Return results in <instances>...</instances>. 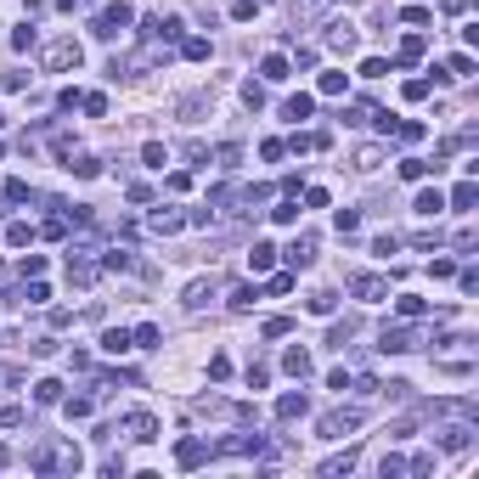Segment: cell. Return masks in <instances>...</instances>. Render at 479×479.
<instances>
[{
    "mask_svg": "<svg viewBox=\"0 0 479 479\" xmlns=\"http://www.w3.org/2000/svg\"><path fill=\"white\" fill-rule=\"evenodd\" d=\"M28 468L34 474H80V451L74 446H34L28 451Z\"/></svg>",
    "mask_w": 479,
    "mask_h": 479,
    "instance_id": "6da1fadb",
    "label": "cell"
},
{
    "mask_svg": "<svg viewBox=\"0 0 479 479\" xmlns=\"http://www.w3.org/2000/svg\"><path fill=\"white\" fill-rule=\"evenodd\" d=\"M80 63H85L80 40H51V45H45V68H51V74H68V68H80Z\"/></svg>",
    "mask_w": 479,
    "mask_h": 479,
    "instance_id": "7a4b0ae2",
    "label": "cell"
},
{
    "mask_svg": "<svg viewBox=\"0 0 479 479\" xmlns=\"http://www.w3.org/2000/svg\"><path fill=\"white\" fill-rule=\"evenodd\" d=\"M350 294H355L361 305H378V299H389V282L372 276V271H355V276H350Z\"/></svg>",
    "mask_w": 479,
    "mask_h": 479,
    "instance_id": "3957f363",
    "label": "cell"
},
{
    "mask_svg": "<svg viewBox=\"0 0 479 479\" xmlns=\"http://www.w3.org/2000/svg\"><path fill=\"white\" fill-rule=\"evenodd\" d=\"M350 429H361V406H344V411H327V417H321V434H327V440H344Z\"/></svg>",
    "mask_w": 479,
    "mask_h": 479,
    "instance_id": "277c9868",
    "label": "cell"
},
{
    "mask_svg": "<svg viewBox=\"0 0 479 479\" xmlns=\"http://www.w3.org/2000/svg\"><path fill=\"white\" fill-rule=\"evenodd\" d=\"M215 294H220V282H215V276H198V282H186V294H181V305H186V311H203V305H209Z\"/></svg>",
    "mask_w": 479,
    "mask_h": 479,
    "instance_id": "5b68a950",
    "label": "cell"
},
{
    "mask_svg": "<svg viewBox=\"0 0 479 479\" xmlns=\"http://www.w3.org/2000/svg\"><path fill=\"white\" fill-rule=\"evenodd\" d=\"M119 28H130V6H124V0H119V6H107V11H102V23H96V34H102V40H113V34H119Z\"/></svg>",
    "mask_w": 479,
    "mask_h": 479,
    "instance_id": "8992f818",
    "label": "cell"
},
{
    "mask_svg": "<svg viewBox=\"0 0 479 479\" xmlns=\"http://www.w3.org/2000/svg\"><path fill=\"white\" fill-rule=\"evenodd\" d=\"M378 350L406 355V350H417V333H411V327H384V344H378Z\"/></svg>",
    "mask_w": 479,
    "mask_h": 479,
    "instance_id": "52a82bcc",
    "label": "cell"
},
{
    "mask_svg": "<svg viewBox=\"0 0 479 479\" xmlns=\"http://www.w3.org/2000/svg\"><path fill=\"white\" fill-rule=\"evenodd\" d=\"M440 446H446V451H468V446H474L468 417H463V423H451V429H440Z\"/></svg>",
    "mask_w": 479,
    "mask_h": 479,
    "instance_id": "ba28073f",
    "label": "cell"
},
{
    "mask_svg": "<svg viewBox=\"0 0 479 479\" xmlns=\"http://www.w3.org/2000/svg\"><path fill=\"white\" fill-rule=\"evenodd\" d=\"M305 411H311V400H305V389H288V395L276 400V417H282V423H294V417H305Z\"/></svg>",
    "mask_w": 479,
    "mask_h": 479,
    "instance_id": "9c48e42d",
    "label": "cell"
},
{
    "mask_svg": "<svg viewBox=\"0 0 479 479\" xmlns=\"http://www.w3.org/2000/svg\"><path fill=\"white\" fill-rule=\"evenodd\" d=\"M327 45H333V51H355V28H350L344 17H333V23H327Z\"/></svg>",
    "mask_w": 479,
    "mask_h": 479,
    "instance_id": "30bf717a",
    "label": "cell"
},
{
    "mask_svg": "<svg viewBox=\"0 0 479 479\" xmlns=\"http://www.w3.org/2000/svg\"><path fill=\"white\" fill-rule=\"evenodd\" d=\"M124 423H130V440H158V417L153 411H130Z\"/></svg>",
    "mask_w": 479,
    "mask_h": 479,
    "instance_id": "8fae6325",
    "label": "cell"
},
{
    "mask_svg": "<svg viewBox=\"0 0 479 479\" xmlns=\"http://www.w3.org/2000/svg\"><path fill=\"white\" fill-rule=\"evenodd\" d=\"M311 259H316V237H294V242H288V265H294V271L311 265Z\"/></svg>",
    "mask_w": 479,
    "mask_h": 479,
    "instance_id": "7c38bea8",
    "label": "cell"
},
{
    "mask_svg": "<svg viewBox=\"0 0 479 479\" xmlns=\"http://www.w3.org/2000/svg\"><path fill=\"white\" fill-rule=\"evenodd\" d=\"M181 57H186V63H209V40H203V34H186V40H181Z\"/></svg>",
    "mask_w": 479,
    "mask_h": 479,
    "instance_id": "4fadbf2b",
    "label": "cell"
},
{
    "mask_svg": "<svg viewBox=\"0 0 479 479\" xmlns=\"http://www.w3.org/2000/svg\"><path fill=\"white\" fill-rule=\"evenodd\" d=\"M102 350H107V355H124V350H136V344H130L124 327H107V333H102Z\"/></svg>",
    "mask_w": 479,
    "mask_h": 479,
    "instance_id": "5bb4252c",
    "label": "cell"
},
{
    "mask_svg": "<svg viewBox=\"0 0 479 479\" xmlns=\"http://www.w3.org/2000/svg\"><path fill=\"white\" fill-rule=\"evenodd\" d=\"M203 451H209L203 440H181V451H175V463H181V468H198V463H203Z\"/></svg>",
    "mask_w": 479,
    "mask_h": 479,
    "instance_id": "9a60e30c",
    "label": "cell"
},
{
    "mask_svg": "<svg viewBox=\"0 0 479 479\" xmlns=\"http://www.w3.org/2000/svg\"><path fill=\"white\" fill-rule=\"evenodd\" d=\"M440 209H446V192H440V186L417 192V215H440Z\"/></svg>",
    "mask_w": 479,
    "mask_h": 479,
    "instance_id": "2e32d148",
    "label": "cell"
},
{
    "mask_svg": "<svg viewBox=\"0 0 479 479\" xmlns=\"http://www.w3.org/2000/svg\"><path fill=\"white\" fill-rule=\"evenodd\" d=\"M130 265H136L130 248H107V254H102V271H130Z\"/></svg>",
    "mask_w": 479,
    "mask_h": 479,
    "instance_id": "e0dca14e",
    "label": "cell"
},
{
    "mask_svg": "<svg viewBox=\"0 0 479 479\" xmlns=\"http://www.w3.org/2000/svg\"><path fill=\"white\" fill-rule=\"evenodd\" d=\"M158 327H153V321H141V327H136V333H130V344H136V350H158Z\"/></svg>",
    "mask_w": 479,
    "mask_h": 479,
    "instance_id": "ac0fdd59",
    "label": "cell"
},
{
    "mask_svg": "<svg viewBox=\"0 0 479 479\" xmlns=\"http://www.w3.org/2000/svg\"><path fill=\"white\" fill-rule=\"evenodd\" d=\"M259 80L282 85V80H288V57H265V63H259Z\"/></svg>",
    "mask_w": 479,
    "mask_h": 479,
    "instance_id": "d6986e66",
    "label": "cell"
},
{
    "mask_svg": "<svg viewBox=\"0 0 479 479\" xmlns=\"http://www.w3.org/2000/svg\"><path fill=\"white\" fill-rule=\"evenodd\" d=\"M474 203H479V186H474V181H463V186L451 192V209H463V215H468Z\"/></svg>",
    "mask_w": 479,
    "mask_h": 479,
    "instance_id": "ffe728a7",
    "label": "cell"
},
{
    "mask_svg": "<svg viewBox=\"0 0 479 479\" xmlns=\"http://www.w3.org/2000/svg\"><path fill=\"white\" fill-rule=\"evenodd\" d=\"M378 163H384V147H355V169H361V175H372Z\"/></svg>",
    "mask_w": 479,
    "mask_h": 479,
    "instance_id": "44dd1931",
    "label": "cell"
},
{
    "mask_svg": "<svg viewBox=\"0 0 479 479\" xmlns=\"http://www.w3.org/2000/svg\"><path fill=\"white\" fill-rule=\"evenodd\" d=\"M34 400H40V406H57V400H63V384H57V378H40V384H34Z\"/></svg>",
    "mask_w": 479,
    "mask_h": 479,
    "instance_id": "7402d4cb",
    "label": "cell"
},
{
    "mask_svg": "<svg viewBox=\"0 0 479 479\" xmlns=\"http://www.w3.org/2000/svg\"><path fill=\"white\" fill-rule=\"evenodd\" d=\"M311 107H316L311 96H288V102H282V119H311Z\"/></svg>",
    "mask_w": 479,
    "mask_h": 479,
    "instance_id": "603a6c76",
    "label": "cell"
},
{
    "mask_svg": "<svg viewBox=\"0 0 479 479\" xmlns=\"http://www.w3.org/2000/svg\"><path fill=\"white\" fill-rule=\"evenodd\" d=\"M248 265H254V271H271V265H276V248H271V242H254Z\"/></svg>",
    "mask_w": 479,
    "mask_h": 479,
    "instance_id": "cb8c5ba5",
    "label": "cell"
},
{
    "mask_svg": "<svg viewBox=\"0 0 479 479\" xmlns=\"http://www.w3.org/2000/svg\"><path fill=\"white\" fill-rule=\"evenodd\" d=\"M282 367H288L294 378H311V355H305V350H288V355H282Z\"/></svg>",
    "mask_w": 479,
    "mask_h": 479,
    "instance_id": "d4e9b609",
    "label": "cell"
},
{
    "mask_svg": "<svg viewBox=\"0 0 479 479\" xmlns=\"http://www.w3.org/2000/svg\"><path fill=\"white\" fill-rule=\"evenodd\" d=\"M350 468H355V451H344V457H327V463H321V474H327V479L350 474Z\"/></svg>",
    "mask_w": 479,
    "mask_h": 479,
    "instance_id": "484cf974",
    "label": "cell"
},
{
    "mask_svg": "<svg viewBox=\"0 0 479 479\" xmlns=\"http://www.w3.org/2000/svg\"><path fill=\"white\" fill-rule=\"evenodd\" d=\"M186 226V215H175V209H158L153 215V232H181Z\"/></svg>",
    "mask_w": 479,
    "mask_h": 479,
    "instance_id": "4316f807",
    "label": "cell"
},
{
    "mask_svg": "<svg viewBox=\"0 0 479 479\" xmlns=\"http://www.w3.org/2000/svg\"><path fill=\"white\" fill-rule=\"evenodd\" d=\"M395 311H400V316H406V321H417V316H423V311H429V305H423L417 294H400V299H395Z\"/></svg>",
    "mask_w": 479,
    "mask_h": 479,
    "instance_id": "83f0119b",
    "label": "cell"
},
{
    "mask_svg": "<svg viewBox=\"0 0 479 479\" xmlns=\"http://www.w3.org/2000/svg\"><path fill=\"white\" fill-rule=\"evenodd\" d=\"M141 163H153V169H163V163H169V153H163V141H147V147H141Z\"/></svg>",
    "mask_w": 479,
    "mask_h": 479,
    "instance_id": "f1b7e54d",
    "label": "cell"
},
{
    "mask_svg": "<svg viewBox=\"0 0 479 479\" xmlns=\"http://www.w3.org/2000/svg\"><path fill=\"white\" fill-rule=\"evenodd\" d=\"M333 311H338L333 294H311V316H333Z\"/></svg>",
    "mask_w": 479,
    "mask_h": 479,
    "instance_id": "f546056e",
    "label": "cell"
},
{
    "mask_svg": "<svg viewBox=\"0 0 479 479\" xmlns=\"http://www.w3.org/2000/svg\"><path fill=\"white\" fill-rule=\"evenodd\" d=\"M333 226H338V232H344V237H350V232H355V226H361V215H355V209H338V215H333Z\"/></svg>",
    "mask_w": 479,
    "mask_h": 479,
    "instance_id": "4dcf8cb0",
    "label": "cell"
},
{
    "mask_svg": "<svg viewBox=\"0 0 479 479\" xmlns=\"http://www.w3.org/2000/svg\"><path fill=\"white\" fill-rule=\"evenodd\" d=\"M80 107L90 113V119H102V113H107V96H96V90H90V96H80Z\"/></svg>",
    "mask_w": 479,
    "mask_h": 479,
    "instance_id": "1f68e13d",
    "label": "cell"
},
{
    "mask_svg": "<svg viewBox=\"0 0 479 479\" xmlns=\"http://www.w3.org/2000/svg\"><path fill=\"white\" fill-rule=\"evenodd\" d=\"M423 175H429V163H423V158H406V163H400V181H423Z\"/></svg>",
    "mask_w": 479,
    "mask_h": 479,
    "instance_id": "d6a6232c",
    "label": "cell"
},
{
    "mask_svg": "<svg viewBox=\"0 0 479 479\" xmlns=\"http://www.w3.org/2000/svg\"><path fill=\"white\" fill-rule=\"evenodd\" d=\"M378 74H389V63H384V57H367V63H361V80H378Z\"/></svg>",
    "mask_w": 479,
    "mask_h": 479,
    "instance_id": "836d02e7",
    "label": "cell"
},
{
    "mask_svg": "<svg viewBox=\"0 0 479 479\" xmlns=\"http://www.w3.org/2000/svg\"><path fill=\"white\" fill-rule=\"evenodd\" d=\"M0 429H23V406H0Z\"/></svg>",
    "mask_w": 479,
    "mask_h": 479,
    "instance_id": "e575fe53",
    "label": "cell"
},
{
    "mask_svg": "<svg viewBox=\"0 0 479 479\" xmlns=\"http://www.w3.org/2000/svg\"><path fill=\"white\" fill-rule=\"evenodd\" d=\"M338 90H344V74H338V68H333V74H321V96H338Z\"/></svg>",
    "mask_w": 479,
    "mask_h": 479,
    "instance_id": "d590c367",
    "label": "cell"
},
{
    "mask_svg": "<svg viewBox=\"0 0 479 479\" xmlns=\"http://www.w3.org/2000/svg\"><path fill=\"white\" fill-rule=\"evenodd\" d=\"M63 411H68V417H90V400L74 395V400H63Z\"/></svg>",
    "mask_w": 479,
    "mask_h": 479,
    "instance_id": "8d00e7d4",
    "label": "cell"
},
{
    "mask_svg": "<svg viewBox=\"0 0 479 479\" xmlns=\"http://www.w3.org/2000/svg\"><path fill=\"white\" fill-rule=\"evenodd\" d=\"M11 45H17V51H28V45H34V28H28V23H23V28H11Z\"/></svg>",
    "mask_w": 479,
    "mask_h": 479,
    "instance_id": "74e56055",
    "label": "cell"
},
{
    "mask_svg": "<svg viewBox=\"0 0 479 479\" xmlns=\"http://www.w3.org/2000/svg\"><path fill=\"white\" fill-rule=\"evenodd\" d=\"M6 203H28V186L23 181H6Z\"/></svg>",
    "mask_w": 479,
    "mask_h": 479,
    "instance_id": "f35d334b",
    "label": "cell"
},
{
    "mask_svg": "<svg viewBox=\"0 0 479 479\" xmlns=\"http://www.w3.org/2000/svg\"><path fill=\"white\" fill-rule=\"evenodd\" d=\"M271 220H282V226H294V220H299V209H294V203H276V209H271Z\"/></svg>",
    "mask_w": 479,
    "mask_h": 479,
    "instance_id": "ab89813d",
    "label": "cell"
},
{
    "mask_svg": "<svg viewBox=\"0 0 479 479\" xmlns=\"http://www.w3.org/2000/svg\"><path fill=\"white\" fill-rule=\"evenodd\" d=\"M242 102H248V107H265V90H259V85L248 80V85H242Z\"/></svg>",
    "mask_w": 479,
    "mask_h": 479,
    "instance_id": "60d3db41",
    "label": "cell"
},
{
    "mask_svg": "<svg viewBox=\"0 0 479 479\" xmlns=\"http://www.w3.org/2000/svg\"><path fill=\"white\" fill-rule=\"evenodd\" d=\"M254 299H259V294H254V288H237V294H232V311H248V305H254Z\"/></svg>",
    "mask_w": 479,
    "mask_h": 479,
    "instance_id": "b9f144b4",
    "label": "cell"
},
{
    "mask_svg": "<svg viewBox=\"0 0 479 479\" xmlns=\"http://www.w3.org/2000/svg\"><path fill=\"white\" fill-rule=\"evenodd\" d=\"M378 474L395 479V474H406V463H400V457H384V463H378Z\"/></svg>",
    "mask_w": 479,
    "mask_h": 479,
    "instance_id": "7bdbcfd3",
    "label": "cell"
},
{
    "mask_svg": "<svg viewBox=\"0 0 479 479\" xmlns=\"http://www.w3.org/2000/svg\"><path fill=\"white\" fill-rule=\"evenodd\" d=\"M57 6H63V11H68V6H80V0H57Z\"/></svg>",
    "mask_w": 479,
    "mask_h": 479,
    "instance_id": "ee69618b",
    "label": "cell"
},
{
    "mask_svg": "<svg viewBox=\"0 0 479 479\" xmlns=\"http://www.w3.org/2000/svg\"><path fill=\"white\" fill-rule=\"evenodd\" d=\"M0 124H6V119H0Z\"/></svg>",
    "mask_w": 479,
    "mask_h": 479,
    "instance_id": "f6af8a7d",
    "label": "cell"
}]
</instances>
